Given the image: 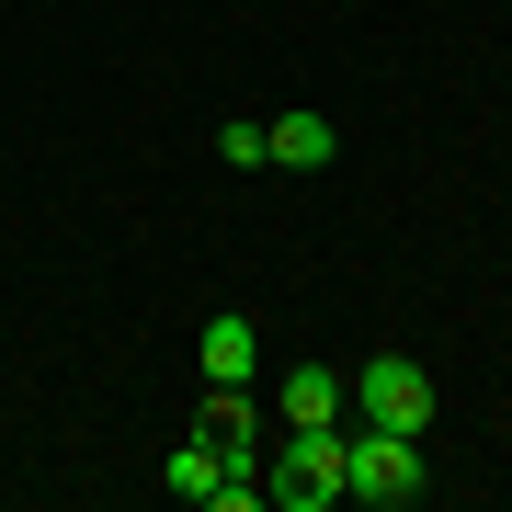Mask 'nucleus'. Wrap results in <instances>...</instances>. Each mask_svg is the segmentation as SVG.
<instances>
[{
  "label": "nucleus",
  "mask_w": 512,
  "mask_h": 512,
  "mask_svg": "<svg viewBox=\"0 0 512 512\" xmlns=\"http://www.w3.org/2000/svg\"><path fill=\"white\" fill-rule=\"evenodd\" d=\"M262 501L274 512H330L342 501V421H285L274 467H262Z\"/></svg>",
  "instance_id": "f03ea898"
},
{
  "label": "nucleus",
  "mask_w": 512,
  "mask_h": 512,
  "mask_svg": "<svg viewBox=\"0 0 512 512\" xmlns=\"http://www.w3.org/2000/svg\"><path fill=\"white\" fill-rule=\"evenodd\" d=\"M285 421H342V376H330V365H296L285 376Z\"/></svg>",
  "instance_id": "6e6552de"
},
{
  "label": "nucleus",
  "mask_w": 512,
  "mask_h": 512,
  "mask_svg": "<svg viewBox=\"0 0 512 512\" xmlns=\"http://www.w3.org/2000/svg\"><path fill=\"white\" fill-rule=\"evenodd\" d=\"M217 160H239V171H262V160H274V137H262L251 114H228V126H217Z\"/></svg>",
  "instance_id": "1a4fd4ad"
},
{
  "label": "nucleus",
  "mask_w": 512,
  "mask_h": 512,
  "mask_svg": "<svg viewBox=\"0 0 512 512\" xmlns=\"http://www.w3.org/2000/svg\"><path fill=\"white\" fill-rule=\"evenodd\" d=\"M194 353H205V387H251V376H262V330L239 319V308H228V319H205V342H194Z\"/></svg>",
  "instance_id": "423d86ee"
},
{
  "label": "nucleus",
  "mask_w": 512,
  "mask_h": 512,
  "mask_svg": "<svg viewBox=\"0 0 512 512\" xmlns=\"http://www.w3.org/2000/svg\"><path fill=\"white\" fill-rule=\"evenodd\" d=\"M262 137H274V171H330L342 160V126H330V114H274Z\"/></svg>",
  "instance_id": "0eeeda50"
},
{
  "label": "nucleus",
  "mask_w": 512,
  "mask_h": 512,
  "mask_svg": "<svg viewBox=\"0 0 512 512\" xmlns=\"http://www.w3.org/2000/svg\"><path fill=\"white\" fill-rule=\"evenodd\" d=\"M171 490H183V501H217V512H251V490H239V478L217 467V444H205V433H183V444H171Z\"/></svg>",
  "instance_id": "39448f33"
},
{
  "label": "nucleus",
  "mask_w": 512,
  "mask_h": 512,
  "mask_svg": "<svg viewBox=\"0 0 512 512\" xmlns=\"http://www.w3.org/2000/svg\"><path fill=\"white\" fill-rule=\"evenodd\" d=\"M194 433L217 444V467H228L239 490L262 501V433H251V387H205V410H194Z\"/></svg>",
  "instance_id": "20e7f679"
},
{
  "label": "nucleus",
  "mask_w": 512,
  "mask_h": 512,
  "mask_svg": "<svg viewBox=\"0 0 512 512\" xmlns=\"http://www.w3.org/2000/svg\"><path fill=\"white\" fill-rule=\"evenodd\" d=\"M353 421H387V433H421L433 421V376L410 365V353H376L365 387H353Z\"/></svg>",
  "instance_id": "7ed1b4c3"
},
{
  "label": "nucleus",
  "mask_w": 512,
  "mask_h": 512,
  "mask_svg": "<svg viewBox=\"0 0 512 512\" xmlns=\"http://www.w3.org/2000/svg\"><path fill=\"white\" fill-rule=\"evenodd\" d=\"M433 478H421V433H387V421H342V501H376L399 512L421 501Z\"/></svg>",
  "instance_id": "f257e3e1"
}]
</instances>
